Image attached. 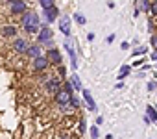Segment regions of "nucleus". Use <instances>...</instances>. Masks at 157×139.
Masks as SVG:
<instances>
[{
    "label": "nucleus",
    "instance_id": "27",
    "mask_svg": "<svg viewBox=\"0 0 157 139\" xmlns=\"http://www.w3.org/2000/svg\"><path fill=\"white\" fill-rule=\"evenodd\" d=\"M113 41H115V35H113V34H111V35H107V43H113Z\"/></svg>",
    "mask_w": 157,
    "mask_h": 139
},
{
    "label": "nucleus",
    "instance_id": "6",
    "mask_svg": "<svg viewBox=\"0 0 157 139\" xmlns=\"http://www.w3.org/2000/svg\"><path fill=\"white\" fill-rule=\"evenodd\" d=\"M50 39H52V30L43 24L41 26V32H39V41L41 43H50Z\"/></svg>",
    "mask_w": 157,
    "mask_h": 139
},
{
    "label": "nucleus",
    "instance_id": "9",
    "mask_svg": "<svg viewBox=\"0 0 157 139\" xmlns=\"http://www.w3.org/2000/svg\"><path fill=\"white\" fill-rule=\"evenodd\" d=\"M83 98H85V102H87V108H89L91 111H94V109H96V104H94L93 95H91V91H89V89H83Z\"/></svg>",
    "mask_w": 157,
    "mask_h": 139
},
{
    "label": "nucleus",
    "instance_id": "25",
    "mask_svg": "<svg viewBox=\"0 0 157 139\" xmlns=\"http://www.w3.org/2000/svg\"><path fill=\"white\" fill-rule=\"evenodd\" d=\"M128 46H129V43H126V41L120 45V48H122V50H128Z\"/></svg>",
    "mask_w": 157,
    "mask_h": 139
},
{
    "label": "nucleus",
    "instance_id": "7",
    "mask_svg": "<svg viewBox=\"0 0 157 139\" xmlns=\"http://www.w3.org/2000/svg\"><path fill=\"white\" fill-rule=\"evenodd\" d=\"M46 89H48L50 93H57V91H61V80H59V78H52V80H48V82H46Z\"/></svg>",
    "mask_w": 157,
    "mask_h": 139
},
{
    "label": "nucleus",
    "instance_id": "19",
    "mask_svg": "<svg viewBox=\"0 0 157 139\" xmlns=\"http://www.w3.org/2000/svg\"><path fill=\"white\" fill-rule=\"evenodd\" d=\"M146 52H148V46H139L131 52V56H140V54H146Z\"/></svg>",
    "mask_w": 157,
    "mask_h": 139
},
{
    "label": "nucleus",
    "instance_id": "2",
    "mask_svg": "<svg viewBox=\"0 0 157 139\" xmlns=\"http://www.w3.org/2000/svg\"><path fill=\"white\" fill-rule=\"evenodd\" d=\"M72 93H68L67 89H61V91H57L56 93V102L59 104V106H65V104H68V102H72Z\"/></svg>",
    "mask_w": 157,
    "mask_h": 139
},
{
    "label": "nucleus",
    "instance_id": "4",
    "mask_svg": "<svg viewBox=\"0 0 157 139\" xmlns=\"http://www.w3.org/2000/svg\"><path fill=\"white\" fill-rule=\"evenodd\" d=\"M46 58H48V61H50V63H56V65H59V63H61V54H59V50H57V48H48Z\"/></svg>",
    "mask_w": 157,
    "mask_h": 139
},
{
    "label": "nucleus",
    "instance_id": "13",
    "mask_svg": "<svg viewBox=\"0 0 157 139\" xmlns=\"http://www.w3.org/2000/svg\"><path fill=\"white\" fill-rule=\"evenodd\" d=\"M44 17H46V21H48V22H52V21H56V17H57V8H52V10H46V11H44Z\"/></svg>",
    "mask_w": 157,
    "mask_h": 139
},
{
    "label": "nucleus",
    "instance_id": "16",
    "mask_svg": "<svg viewBox=\"0 0 157 139\" xmlns=\"http://www.w3.org/2000/svg\"><path fill=\"white\" fill-rule=\"evenodd\" d=\"M70 82H72V85H74V91L82 89V82H80V78H78L76 74H72V76H70Z\"/></svg>",
    "mask_w": 157,
    "mask_h": 139
},
{
    "label": "nucleus",
    "instance_id": "1",
    "mask_svg": "<svg viewBox=\"0 0 157 139\" xmlns=\"http://www.w3.org/2000/svg\"><path fill=\"white\" fill-rule=\"evenodd\" d=\"M22 26H24V30L28 32V34H37V32H41L39 28V17H37V13H33V11H28L24 17H22Z\"/></svg>",
    "mask_w": 157,
    "mask_h": 139
},
{
    "label": "nucleus",
    "instance_id": "15",
    "mask_svg": "<svg viewBox=\"0 0 157 139\" xmlns=\"http://www.w3.org/2000/svg\"><path fill=\"white\" fill-rule=\"evenodd\" d=\"M39 2H41V8L46 11V10H52V8H56L54 6V0H39Z\"/></svg>",
    "mask_w": 157,
    "mask_h": 139
},
{
    "label": "nucleus",
    "instance_id": "20",
    "mask_svg": "<svg viewBox=\"0 0 157 139\" xmlns=\"http://www.w3.org/2000/svg\"><path fill=\"white\" fill-rule=\"evenodd\" d=\"M74 21H76L78 24H85V17H83L82 13H74Z\"/></svg>",
    "mask_w": 157,
    "mask_h": 139
},
{
    "label": "nucleus",
    "instance_id": "18",
    "mask_svg": "<svg viewBox=\"0 0 157 139\" xmlns=\"http://www.w3.org/2000/svg\"><path fill=\"white\" fill-rule=\"evenodd\" d=\"M146 113H148V117H150L151 121H157V111H155L151 106H146Z\"/></svg>",
    "mask_w": 157,
    "mask_h": 139
},
{
    "label": "nucleus",
    "instance_id": "23",
    "mask_svg": "<svg viewBox=\"0 0 157 139\" xmlns=\"http://www.w3.org/2000/svg\"><path fill=\"white\" fill-rule=\"evenodd\" d=\"M150 6H151V4H148V0H142V10H144V11H148Z\"/></svg>",
    "mask_w": 157,
    "mask_h": 139
},
{
    "label": "nucleus",
    "instance_id": "8",
    "mask_svg": "<svg viewBox=\"0 0 157 139\" xmlns=\"http://www.w3.org/2000/svg\"><path fill=\"white\" fill-rule=\"evenodd\" d=\"M26 56H30L32 59H37L39 56H43V54H41V46H39V45H30V48H28Z\"/></svg>",
    "mask_w": 157,
    "mask_h": 139
},
{
    "label": "nucleus",
    "instance_id": "14",
    "mask_svg": "<svg viewBox=\"0 0 157 139\" xmlns=\"http://www.w3.org/2000/svg\"><path fill=\"white\" fill-rule=\"evenodd\" d=\"M2 34H4L6 37H13V35L17 34V28H15V26H4V28H2Z\"/></svg>",
    "mask_w": 157,
    "mask_h": 139
},
{
    "label": "nucleus",
    "instance_id": "11",
    "mask_svg": "<svg viewBox=\"0 0 157 139\" xmlns=\"http://www.w3.org/2000/svg\"><path fill=\"white\" fill-rule=\"evenodd\" d=\"M65 48H67V52H68V56H70V61H72V69L76 71L78 63H76V54H74V48L70 46V43H68V41H65Z\"/></svg>",
    "mask_w": 157,
    "mask_h": 139
},
{
    "label": "nucleus",
    "instance_id": "30",
    "mask_svg": "<svg viewBox=\"0 0 157 139\" xmlns=\"http://www.w3.org/2000/svg\"><path fill=\"white\" fill-rule=\"evenodd\" d=\"M155 2H157V0H155Z\"/></svg>",
    "mask_w": 157,
    "mask_h": 139
},
{
    "label": "nucleus",
    "instance_id": "3",
    "mask_svg": "<svg viewBox=\"0 0 157 139\" xmlns=\"http://www.w3.org/2000/svg\"><path fill=\"white\" fill-rule=\"evenodd\" d=\"M13 48H15L19 54H26V52H28V48H30V45H28V41H26V39L17 37V39L13 41Z\"/></svg>",
    "mask_w": 157,
    "mask_h": 139
},
{
    "label": "nucleus",
    "instance_id": "10",
    "mask_svg": "<svg viewBox=\"0 0 157 139\" xmlns=\"http://www.w3.org/2000/svg\"><path fill=\"white\" fill-rule=\"evenodd\" d=\"M68 21H70V17H68V15H65V17L61 19V24H59V30H61L65 35H70V26H68Z\"/></svg>",
    "mask_w": 157,
    "mask_h": 139
},
{
    "label": "nucleus",
    "instance_id": "22",
    "mask_svg": "<svg viewBox=\"0 0 157 139\" xmlns=\"http://www.w3.org/2000/svg\"><path fill=\"white\" fill-rule=\"evenodd\" d=\"M150 11H151L153 15H157V2H153V4L150 6Z\"/></svg>",
    "mask_w": 157,
    "mask_h": 139
},
{
    "label": "nucleus",
    "instance_id": "12",
    "mask_svg": "<svg viewBox=\"0 0 157 139\" xmlns=\"http://www.w3.org/2000/svg\"><path fill=\"white\" fill-rule=\"evenodd\" d=\"M22 11H26L24 0H22V2H17V4H11V13H22Z\"/></svg>",
    "mask_w": 157,
    "mask_h": 139
},
{
    "label": "nucleus",
    "instance_id": "26",
    "mask_svg": "<svg viewBox=\"0 0 157 139\" xmlns=\"http://www.w3.org/2000/svg\"><path fill=\"white\" fill-rule=\"evenodd\" d=\"M155 85H157V84H153V82H150V84H148V89H150V91H153V89H155Z\"/></svg>",
    "mask_w": 157,
    "mask_h": 139
},
{
    "label": "nucleus",
    "instance_id": "17",
    "mask_svg": "<svg viewBox=\"0 0 157 139\" xmlns=\"http://www.w3.org/2000/svg\"><path fill=\"white\" fill-rule=\"evenodd\" d=\"M129 71H131V67H129V65H122V67H120V73H118V78L128 76V74H129Z\"/></svg>",
    "mask_w": 157,
    "mask_h": 139
},
{
    "label": "nucleus",
    "instance_id": "5",
    "mask_svg": "<svg viewBox=\"0 0 157 139\" xmlns=\"http://www.w3.org/2000/svg\"><path fill=\"white\" fill-rule=\"evenodd\" d=\"M48 58L46 56H39L37 59H33V69H35V71H44V69L48 67Z\"/></svg>",
    "mask_w": 157,
    "mask_h": 139
},
{
    "label": "nucleus",
    "instance_id": "28",
    "mask_svg": "<svg viewBox=\"0 0 157 139\" xmlns=\"http://www.w3.org/2000/svg\"><path fill=\"white\" fill-rule=\"evenodd\" d=\"M80 132H85V122H83V121L80 122Z\"/></svg>",
    "mask_w": 157,
    "mask_h": 139
},
{
    "label": "nucleus",
    "instance_id": "21",
    "mask_svg": "<svg viewBox=\"0 0 157 139\" xmlns=\"http://www.w3.org/2000/svg\"><path fill=\"white\" fill-rule=\"evenodd\" d=\"M91 137L93 139H98V126H93L91 128Z\"/></svg>",
    "mask_w": 157,
    "mask_h": 139
},
{
    "label": "nucleus",
    "instance_id": "24",
    "mask_svg": "<svg viewBox=\"0 0 157 139\" xmlns=\"http://www.w3.org/2000/svg\"><path fill=\"white\" fill-rule=\"evenodd\" d=\"M151 46H153V48H157V35H155V37H151Z\"/></svg>",
    "mask_w": 157,
    "mask_h": 139
},
{
    "label": "nucleus",
    "instance_id": "29",
    "mask_svg": "<svg viewBox=\"0 0 157 139\" xmlns=\"http://www.w3.org/2000/svg\"><path fill=\"white\" fill-rule=\"evenodd\" d=\"M10 2L11 4H17V2H22V0H10Z\"/></svg>",
    "mask_w": 157,
    "mask_h": 139
}]
</instances>
